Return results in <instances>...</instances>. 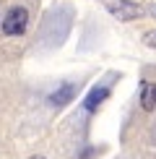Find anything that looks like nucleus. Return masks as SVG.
I'll use <instances>...</instances> for the list:
<instances>
[{
	"mask_svg": "<svg viewBox=\"0 0 156 159\" xmlns=\"http://www.w3.org/2000/svg\"><path fill=\"white\" fill-rule=\"evenodd\" d=\"M141 107L146 112L156 110V84L154 81H141Z\"/></svg>",
	"mask_w": 156,
	"mask_h": 159,
	"instance_id": "5",
	"label": "nucleus"
},
{
	"mask_svg": "<svg viewBox=\"0 0 156 159\" xmlns=\"http://www.w3.org/2000/svg\"><path fill=\"white\" fill-rule=\"evenodd\" d=\"M76 84H63V86H57L55 91L47 97V102L52 104V107H65L68 102H73V97H76Z\"/></svg>",
	"mask_w": 156,
	"mask_h": 159,
	"instance_id": "4",
	"label": "nucleus"
},
{
	"mask_svg": "<svg viewBox=\"0 0 156 159\" xmlns=\"http://www.w3.org/2000/svg\"><path fill=\"white\" fill-rule=\"evenodd\" d=\"M31 159H44V157H31Z\"/></svg>",
	"mask_w": 156,
	"mask_h": 159,
	"instance_id": "8",
	"label": "nucleus"
},
{
	"mask_svg": "<svg viewBox=\"0 0 156 159\" xmlns=\"http://www.w3.org/2000/svg\"><path fill=\"white\" fill-rule=\"evenodd\" d=\"M0 26H3L5 37H21L26 31V26H29V11H26L24 5H13V8H8V13L3 16Z\"/></svg>",
	"mask_w": 156,
	"mask_h": 159,
	"instance_id": "1",
	"label": "nucleus"
},
{
	"mask_svg": "<svg viewBox=\"0 0 156 159\" xmlns=\"http://www.w3.org/2000/svg\"><path fill=\"white\" fill-rule=\"evenodd\" d=\"M109 91H112V89H109L107 84H102V86H94V89H91L89 94H86V99H83V110H86V112H96L102 102H107Z\"/></svg>",
	"mask_w": 156,
	"mask_h": 159,
	"instance_id": "3",
	"label": "nucleus"
},
{
	"mask_svg": "<svg viewBox=\"0 0 156 159\" xmlns=\"http://www.w3.org/2000/svg\"><path fill=\"white\" fill-rule=\"evenodd\" d=\"M143 42H146L148 47H156V29H154V31H146V37H143Z\"/></svg>",
	"mask_w": 156,
	"mask_h": 159,
	"instance_id": "6",
	"label": "nucleus"
},
{
	"mask_svg": "<svg viewBox=\"0 0 156 159\" xmlns=\"http://www.w3.org/2000/svg\"><path fill=\"white\" fill-rule=\"evenodd\" d=\"M99 3L120 21H135V18L143 16V8L133 0H99Z\"/></svg>",
	"mask_w": 156,
	"mask_h": 159,
	"instance_id": "2",
	"label": "nucleus"
},
{
	"mask_svg": "<svg viewBox=\"0 0 156 159\" xmlns=\"http://www.w3.org/2000/svg\"><path fill=\"white\" fill-rule=\"evenodd\" d=\"M148 11H151V13H154V16H156V5H151V8H148Z\"/></svg>",
	"mask_w": 156,
	"mask_h": 159,
	"instance_id": "7",
	"label": "nucleus"
}]
</instances>
